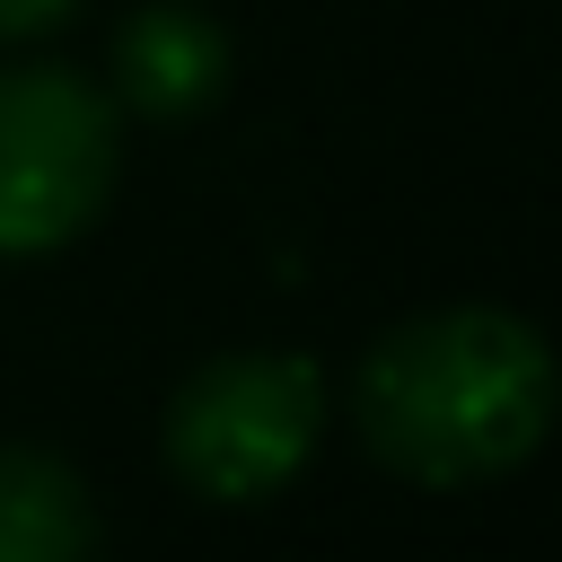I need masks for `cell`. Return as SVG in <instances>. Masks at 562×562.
<instances>
[{
	"instance_id": "obj_4",
	"label": "cell",
	"mask_w": 562,
	"mask_h": 562,
	"mask_svg": "<svg viewBox=\"0 0 562 562\" xmlns=\"http://www.w3.org/2000/svg\"><path fill=\"white\" fill-rule=\"evenodd\" d=\"M114 88L140 114L184 123L228 88V35L193 0H149V9H132L114 26Z\"/></svg>"
},
{
	"instance_id": "obj_5",
	"label": "cell",
	"mask_w": 562,
	"mask_h": 562,
	"mask_svg": "<svg viewBox=\"0 0 562 562\" xmlns=\"http://www.w3.org/2000/svg\"><path fill=\"white\" fill-rule=\"evenodd\" d=\"M97 544L79 474L44 448H0V562H70Z\"/></svg>"
},
{
	"instance_id": "obj_1",
	"label": "cell",
	"mask_w": 562,
	"mask_h": 562,
	"mask_svg": "<svg viewBox=\"0 0 562 562\" xmlns=\"http://www.w3.org/2000/svg\"><path fill=\"white\" fill-rule=\"evenodd\" d=\"M360 439L386 474L457 492L527 465L553 422L544 334L509 307H439L395 325L351 386Z\"/></svg>"
},
{
	"instance_id": "obj_3",
	"label": "cell",
	"mask_w": 562,
	"mask_h": 562,
	"mask_svg": "<svg viewBox=\"0 0 562 562\" xmlns=\"http://www.w3.org/2000/svg\"><path fill=\"white\" fill-rule=\"evenodd\" d=\"M325 430V369L307 351H228L167 404V465L202 501L281 492Z\"/></svg>"
},
{
	"instance_id": "obj_2",
	"label": "cell",
	"mask_w": 562,
	"mask_h": 562,
	"mask_svg": "<svg viewBox=\"0 0 562 562\" xmlns=\"http://www.w3.org/2000/svg\"><path fill=\"white\" fill-rule=\"evenodd\" d=\"M123 114L61 61L0 70V255H53L114 202Z\"/></svg>"
},
{
	"instance_id": "obj_6",
	"label": "cell",
	"mask_w": 562,
	"mask_h": 562,
	"mask_svg": "<svg viewBox=\"0 0 562 562\" xmlns=\"http://www.w3.org/2000/svg\"><path fill=\"white\" fill-rule=\"evenodd\" d=\"M79 0H0V35H44V26H61Z\"/></svg>"
}]
</instances>
